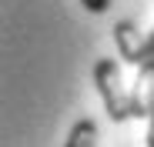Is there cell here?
Masks as SVG:
<instances>
[{
	"label": "cell",
	"instance_id": "1",
	"mask_svg": "<svg viewBox=\"0 0 154 147\" xmlns=\"http://www.w3.org/2000/svg\"><path fill=\"white\" fill-rule=\"evenodd\" d=\"M94 84H97V94H100V100H104V110L111 117V124L131 120V94L124 90L121 64L114 57H100L94 64Z\"/></svg>",
	"mask_w": 154,
	"mask_h": 147
},
{
	"label": "cell",
	"instance_id": "2",
	"mask_svg": "<svg viewBox=\"0 0 154 147\" xmlns=\"http://www.w3.org/2000/svg\"><path fill=\"white\" fill-rule=\"evenodd\" d=\"M114 44H117V57L124 64H134V67L144 64V44H147V37L137 34V27L131 20H117L114 23Z\"/></svg>",
	"mask_w": 154,
	"mask_h": 147
},
{
	"label": "cell",
	"instance_id": "3",
	"mask_svg": "<svg viewBox=\"0 0 154 147\" xmlns=\"http://www.w3.org/2000/svg\"><path fill=\"white\" fill-rule=\"evenodd\" d=\"M64 147H97V124L91 117L77 120L67 134V140H64Z\"/></svg>",
	"mask_w": 154,
	"mask_h": 147
},
{
	"label": "cell",
	"instance_id": "4",
	"mask_svg": "<svg viewBox=\"0 0 154 147\" xmlns=\"http://www.w3.org/2000/svg\"><path fill=\"white\" fill-rule=\"evenodd\" d=\"M137 70H147V74H154V30L147 34V44H144V64H141Z\"/></svg>",
	"mask_w": 154,
	"mask_h": 147
},
{
	"label": "cell",
	"instance_id": "5",
	"mask_svg": "<svg viewBox=\"0 0 154 147\" xmlns=\"http://www.w3.org/2000/svg\"><path fill=\"white\" fill-rule=\"evenodd\" d=\"M147 147H154V84H151V100H147Z\"/></svg>",
	"mask_w": 154,
	"mask_h": 147
},
{
	"label": "cell",
	"instance_id": "6",
	"mask_svg": "<svg viewBox=\"0 0 154 147\" xmlns=\"http://www.w3.org/2000/svg\"><path fill=\"white\" fill-rule=\"evenodd\" d=\"M84 4V10H91V14H104L107 7H111V0H81Z\"/></svg>",
	"mask_w": 154,
	"mask_h": 147
}]
</instances>
